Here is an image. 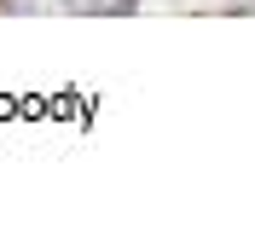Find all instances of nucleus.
<instances>
[]
</instances>
